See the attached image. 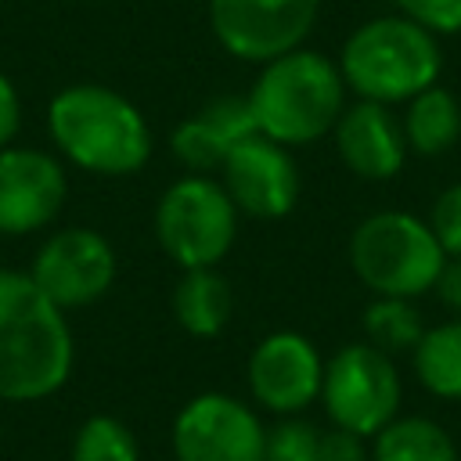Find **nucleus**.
Returning <instances> with one entry per match:
<instances>
[{"instance_id": "obj_1", "label": "nucleus", "mask_w": 461, "mask_h": 461, "mask_svg": "<svg viewBox=\"0 0 461 461\" xmlns=\"http://www.w3.org/2000/svg\"><path fill=\"white\" fill-rule=\"evenodd\" d=\"M76 346L65 310L54 306L29 270H0V400L36 403L72 375Z\"/></svg>"}, {"instance_id": "obj_2", "label": "nucleus", "mask_w": 461, "mask_h": 461, "mask_svg": "<svg viewBox=\"0 0 461 461\" xmlns=\"http://www.w3.org/2000/svg\"><path fill=\"white\" fill-rule=\"evenodd\" d=\"M54 148L97 176H130L151 155V130L140 108L101 83H72L47 104Z\"/></svg>"}, {"instance_id": "obj_3", "label": "nucleus", "mask_w": 461, "mask_h": 461, "mask_svg": "<svg viewBox=\"0 0 461 461\" xmlns=\"http://www.w3.org/2000/svg\"><path fill=\"white\" fill-rule=\"evenodd\" d=\"M256 133L295 148L331 133L346 108V79L321 50H288L259 65L252 90L245 94Z\"/></svg>"}, {"instance_id": "obj_4", "label": "nucleus", "mask_w": 461, "mask_h": 461, "mask_svg": "<svg viewBox=\"0 0 461 461\" xmlns=\"http://www.w3.org/2000/svg\"><path fill=\"white\" fill-rule=\"evenodd\" d=\"M443 54L436 32L411 22L407 14H382L349 32L339 54L346 90L360 101L396 104L411 101L439 79Z\"/></svg>"}, {"instance_id": "obj_5", "label": "nucleus", "mask_w": 461, "mask_h": 461, "mask_svg": "<svg viewBox=\"0 0 461 461\" xmlns=\"http://www.w3.org/2000/svg\"><path fill=\"white\" fill-rule=\"evenodd\" d=\"M349 263L375 295L414 299L436 285L447 252L425 220L389 209L357 223L349 238Z\"/></svg>"}, {"instance_id": "obj_6", "label": "nucleus", "mask_w": 461, "mask_h": 461, "mask_svg": "<svg viewBox=\"0 0 461 461\" xmlns=\"http://www.w3.org/2000/svg\"><path fill=\"white\" fill-rule=\"evenodd\" d=\"M155 234L162 252L184 270L216 267L238 238V209L220 180L187 173L162 191L155 205Z\"/></svg>"}, {"instance_id": "obj_7", "label": "nucleus", "mask_w": 461, "mask_h": 461, "mask_svg": "<svg viewBox=\"0 0 461 461\" xmlns=\"http://www.w3.org/2000/svg\"><path fill=\"white\" fill-rule=\"evenodd\" d=\"M321 403L335 429L375 436L400 411V375L389 353L371 342H349L324 364Z\"/></svg>"}, {"instance_id": "obj_8", "label": "nucleus", "mask_w": 461, "mask_h": 461, "mask_svg": "<svg viewBox=\"0 0 461 461\" xmlns=\"http://www.w3.org/2000/svg\"><path fill=\"white\" fill-rule=\"evenodd\" d=\"M176 461H263L267 429L259 414L227 393H198L173 418Z\"/></svg>"}, {"instance_id": "obj_9", "label": "nucleus", "mask_w": 461, "mask_h": 461, "mask_svg": "<svg viewBox=\"0 0 461 461\" xmlns=\"http://www.w3.org/2000/svg\"><path fill=\"white\" fill-rule=\"evenodd\" d=\"M321 0H209V22L220 47L241 61H270L303 47Z\"/></svg>"}, {"instance_id": "obj_10", "label": "nucleus", "mask_w": 461, "mask_h": 461, "mask_svg": "<svg viewBox=\"0 0 461 461\" xmlns=\"http://www.w3.org/2000/svg\"><path fill=\"white\" fill-rule=\"evenodd\" d=\"M115 270H119L115 249L101 230L65 227L40 245L29 277L40 285V292L54 306L79 310L97 303L112 288Z\"/></svg>"}, {"instance_id": "obj_11", "label": "nucleus", "mask_w": 461, "mask_h": 461, "mask_svg": "<svg viewBox=\"0 0 461 461\" xmlns=\"http://www.w3.org/2000/svg\"><path fill=\"white\" fill-rule=\"evenodd\" d=\"M249 393L270 414H299L313 400H321L324 360L317 346L299 331H274L256 342L249 353Z\"/></svg>"}, {"instance_id": "obj_12", "label": "nucleus", "mask_w": 461, "mask_h": 461, "mask_svg": "<svg viewBox=\"0 0 461 461\" xmlns=\"http://www.w3.org/2000/svg\"><path fill=\"white\" fill-rule=\"evenodd\" d=\"M220 184L238 212L259 220H281L299 202V169L285 144L252 133L230 148L220 166Z\"/></svg>"}, {"instance_id": "obj_13", "label": "nucleus", "mask_w": 461, "mask_h": 461, "mask_svg": "<svg viewBox=\"0 0 461 461\" xmlns=\"http://www.w3.org/2000/svg\"><path fill=\"white\" fill-rule=\"evenodd\" d=\"M65 205V169L40 148H0V234L43 230Z\"/></svg>"}, {"instance_id": "obj_14", "label": "nucleus", "mask_w": 461, "mask_h": 461, "mask_svg": "<svg viewBox=\"0 0 461 461\" xmlns=\"http://www.w3.org/2000/svg\"><path fill=\"white\" fill-rule=\"evenodd\" d=\"M331 133H335L339 158L364 180H389L400 173L407 158L403 126L389 115V104L357 101L342 108Z\"/></svg>"}, {"instance_id": "obj_15", "label": "nucleus", "mask_w": 461, "mask_h": 461, "mask_svg": "<svg viewBox=\"0 0 461 461\" xmlns=\"http://www.w3.org/2000/svg\"><path fill=\"white\" fill-rule=\"evenodd\" d=\"M252 133H256V122L249 112V101L245 97H216L173 130L169 148L191 173H205V169H220L223 158L230 155V148Z\"/></svg>"}, {"instance_id": "obj_16", "label": "nucleus", "mask_w": 461, "mask_h": 461, "mask_svg": "<svg viewBox=\"0 0 461 461\" xmlns=\"http://www.w3.org/2000/svg\"><path fill=\"white\" fill-rule=\"evenodd\" d=\"M230 285L216 267L184 270V277L173 288V313L180 328L194 339H216L230 321Z\"/></svg>"}, {"instance_id": "obj_17", "label": "nucleus", "mask_w": 461, "mask_h": 461, "mask_svg": "<svg viewBox=\"0 0 461 461\" xmlns=\"http://www.w3.org/2000/svg\"><path fill=\"white\" fill-rule=\"evenodd\" d=\"M461 137V104L447 86H425L407 101L403 140L418 155H443Z\"/></svg>"}, {"instance_id": "obj_18", "label": "nucleus", "mask_w": 461, "mask_h": 461, "mask_svg": "<svg viewBox=\"0 0 461 461\" xmlns=\"http://www.w3.org/2000/svg\"><path fill=\"white\" fill-rule=\"evenodd\" d=\"M371 461H457V447L439 421L411 414L375 432Z\"/></svg>"}, {"instance_id": "obj_19", "label": "nucleus", "mask_w": 461, "mask_h": 461, "mask_svg": "<svg viewBox=\"0 0 461 461\" xmlns=\"http://www.w3.org/2000/svg\"><path fill=\"white\" fill-rule=\"evenodd\" d=\"M418 382L439 400H461V321L425 328L414 346Z\"/></svg>"}, {"instance_id": "obj_20", "label": "nucleus", "mask_w": 461, "mask_h": 461, "mask_svg": "<svg viewBox=\"0 0 461 461\" xmlns=\"http://www.w3.org/2000/svg\"><path fill=\"white\" fill-rule=\"evenodd\" d=\"M364 331L367 342L382 353H400V349H414L418 339L425 335L421 313L414 310L411 299H396V295H375V303L364 310Z\"/></svg>"}, {"instance_id": "obj_21", "label": "nucleus", "mask_w": 461, "mask_h": 461, "mask_svg": "<svg viewBox=\"0 0 461 461\" xmlns=\"http://www.w3.org/2000/svg\"><path fill=\"white\" fill-rule=\"evenodd\" d=\"M72 461H140V447L119 418L90 414L72 436Z\"/></svg>"}, {"instance_id": "obj_22", "label": "nucleus", "mask_w": 461, "mask_h": 461, "mask_svg": "<svg viewBox=\"0 0 461 461\" xmlns=\"http://www.w3.org/2000/svg\"><path fill=\"white\" fill-rule=\"evenodd\" d=\"M321 432L317 425L303 418H281L274 429H267L263 461H317Z\"/></svg>"}, {"instance_id": "obj_23", "label": "nucleus", "mask_w": 461, "mask_h": 461, "mask_svg": "<svg viewBox=\"0 0 461 461\" xmlns=\"http://www.w3.org/2000/svg\"><path fill=\"white\" fill-rule=\"evenodd\" d=\"M396 7L436 36L461 32V0H396Z\"/></svg>"}, {"instance_id": "obj_24", "label": "nucleus", "mask_w": 461, "mask_h": 461, "mask_svg": "<svg viewBox=\"0 0 461 461\" xmlns=\"http://www.w3.org/2000/svg\"><path fill=\"white\" fill-rule=\"evenodd\" d=\"M429 227H432V234H436L439 249H443L447 256H457V259H461V184L447 187V191L436 198Z\"/></svg>"}, {"instance_id": "obj_25", "label": "nucleus", "mask_w": 461, "mask_h": 461, "mask_svg": "<svg viewBox=\"0 0 461 461\" xmlns=\"http://www.w3.org/2000/svg\"><path fill=\"white\" fill-rule=\"evenodd\" d=\"M317 461H371V450L364 447V436L331 429V432H321Z\"/></svg>"}, {"instance_id": "obj_26", "label": "nucleus", "mask_w": 461, "mask_h": 461, "mask_svg": "<svg viewBox=\"0 0 461 461\" xmlns=\"http://www.w3.org/2000/svg\"><path fill=\"white\" fill-rule=\"evenodd\" d=\"M18 126H22V101H18L14 83L0 72V148H7L14 140Z\"/></svg>"}, {"instance_id": "obj_27", "label": "nucleus", "mask_w": 461, "mask_h": 461, "mask_svg": "<svg viewBox=\"0 0 461 461\" xmlns=\"http://www.w3.org/2000/svg\"><path fill=\"white\" fill-rule=\"evenodd\" d=\"M436 295L450 306V310H457L461 313V259L457 256H450L447 263H443V270H439V277H436Z\"/></svg>"}]
</instances>
